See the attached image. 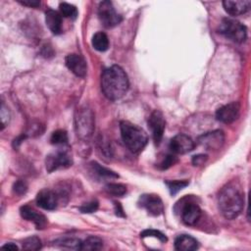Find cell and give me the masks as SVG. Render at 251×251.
Instances as JSON below:
<instances>
[{"label": "cell", "mask_w": 251, "mask_h": 251, "mask_svg": "<svg viewBox=\"0 0 251 251\" xmlns=\"http://www.w3.org/2000/svg\"><path fill=\"white\" fill-rule=\"evenodd\" d=\"M165 183L168 186V189L172 195L176 194L178 191H180L181 189H183L189 184L188 180H185V179L184 180H166Z\"/></svg>", "instance_id": "d4e9b609"}, {"label": "cell", "mask_w": 251, "mask_h": 251, "mask_svg": "<svg viewBox=\"0 0 251 251\" xmlns=\"http://www.w3.org/2000/svg\"><path fill=\"white\" fill-rule=\"evenodd\" d=\"M141 237H155L158 238L161 242H166L167 241V237L166 235L161 232L160 230H156V229H145L140 233Z\"/></svg>", "instance_id": "f1b7e54d"}, {"label": "cell", "mask_w": 251, "mask_h": 251, "mask_svg": "<svg viewBox=\"0 0 251 251\" xmlns=\"http://www.w3.org/2000/svg\"><path fill=\"white\" fill-rule=\"evenodd\" d=\"M198 241L187 234L178 235L175 240V249L178 251H193L198 249Z\"/></svg>", "instance_id": "d6986e66"}, {"label": "cell", "mask_w": 251, "mask_h": 251, "mask_svg": "<svg viewBox=\"0 0 251 251\" xmlns=\"http://www.w3.org/2000/svg\"><path fill=\"white\" fill-rule=\"evenodd\" d=\"M54 243L55 245H58L60 247H65V248L75 249V250H80V246H81V240L75 237L59 238L55 240Z\"/></svg>", "instance_id": "603a6c76"}, {"label": "cell", "mask_w": 251, "mask_h": 251, "mask_svg": "<svg viewBox=\"0 0 251 251\" xmlns=\"http://www.w3.org/2000/svg\"><path fill=\"white\" fill-rule=\"evenodd\" d=\"M65 63L67 68L76 76L84 77L87 72V66L84 59L77 54H69L66 59Z\"/></svg>", "instance_id": "5bb4252c"}, {"label": "cell", "mask_w": 251, "mask_h": 251, "mask_svg": "<svg viewBox=\"0 0 251 251\" xmlns=\"http://www.w3.org/2000/svg\"><path fill=\"white\" fill-rule=\"evenodd\" d=\"M98 17L101 24L105 27H113L119 25L122 21L121 15L115 10L111 1H102L98 6Z\"/></svg>", "instance_id": "8992f818"}, {"label": "cell", "mask_w": 251, "mask_h": 251, "mask_svg": "<svg viewBox=\"0 0 251 251\" xmlns=\"http://www.w3.org/2000/svg\"><path fill=\"white\" fill-rule=\"evenodd\" d=\"M120 128L124 143L131 152L138 153L146 146L148 136L141 127L127 121H122Z\"/></svg>", "instance_id": "3957f363"}, {"label": "cell", "mask_w": 251, "mask_h": 251, "mask_svg": "<svg viewBox=\"0 0 251 251\" xmlns=\"http://www.w3.org/2000/svg\"><path fill=\"white\" fill-rule=\"evenodd\" d=\"M10 121V112L8 107L4 103L1 105V122H2V129L8 125Z\"/></svg>", "instance_id": "d6a6232c"}, {"label": "cell", "mask_w": 251, "mask_h": 251, "mask_svg": "<svg viewBox=\"0 0 251 251\" xmlns=\"http://www.w3.org/2000/svg\"><path fill=\"white\" fill-rule=\"evenodd\" d=\"M105 190L115 196H123L126 193V186L121 183H108L105 186Z\"/></svg>", "instance_id": "4316f807"}, {"label": "cell", "mask_w": 251, "mask_h": 251, "mask_svg": "<svg viewBox=\"0 0 251 251\" xmlns=\"http://www.w3.org/2000/svg\"><path fill=\"white\" fill-rule=\"evenodd\" d=\"M50 141L52 144L55 145H61V144H66L68 142V133L64 129H57L55 130L51 137Z\"/></svg>", "instance_id": "484cf974"}, {"label": "cell", "mask_w": 251, "mask_h": 251, "mask_svg": "<svg viewBox=\"0 0 251 251\" xmlns=\"http://www.w3.org/2000/svg\"><path fill=\"white\" fill-rule=\"evenodd\" d=\"M138 206L145 209L149 215L157 217L163 214L164 204L156 194H143L138 199Z\"/></svg>", "instance_id": "30bf717a"}, {"label": "cell", "mask_w": 251, "mask_h": 251, "mask_svg": "<svg viewBox=\"0 0 251 251\" xmlns=\"http://www.w3.org/2000/svg\"><path fill=\"white\" fill-rule=\"evenodd\" d=\"M240 113V104L238 102H230L220 107L216 112L218 121L224 124H231L237 120Z\"/></svg>", "instance_id": "8fae6325"}, {"label": "cell", "mask_w": 251, "mask_h": 251, "mask_svg": "<svg viewBox=\"0 0 251 251\" xmlns=\"http://www.w3.org/2000/svg\"><path fill=\"white\" fill-rule=\"evenodd\" d=\"M20 214L25 220L32 222L37 228H43L47 224V219L45 218V216L41 213H38L36 210L28 205L21 207Z\"/></svg>", "instance_id": "e0dca14e"}, {"label": "cell", "mask_w": 251, "mask_h": 251, "mask_svg": "<svg viewBox=\"0 0 251 251\" xmlns=\"http://www.w3.org/2000/svg\"><path fill=\"white\" fill-rule=\"evenodd\" d=\"M98 209V202L96 200H92L90 202H87L79 207V211L81 213H93Z\"/></svg>", "instance_id": "4dcf8cb0"}, {"label": "cell", "mask_w": 251, "mask_h": 251, "mask_svg": "<svg viewBox=\"0 0 251 251\" xmlns=\"http://www.w3.org/2000/svg\"><path fill=\"white\" fill-rule=\"evenodd\" d=\"M75 128L76 135L83 140L92 136L94 131V114L87 106L79 107L75 116Z\"/></svg>", "instance_id": "277c9868"}, {"label": "cell", "mask_w": 251, "mask_h": 251, "mask_svg": "<svg viewBox=\"0 0 251 251\" xmlns=\"http://www.w3.org/2000/svg\"><path fill=\"white\" fill-rule=\"evenodd\" d=\"M23 248L25 250H38L41 248V241L36 236L28 237L24 241Z\"/></svg>", "instance_id": "83f0119b"}, {"label": "cell", "mask_w": 251, "mask_h": 251, "mask_svg": "<svg viewBox=\"0 0 251 251\" xmlns=\"http://www.w3.org/2000/svg\"><path fill=\"white\" fill-rule=\"evenodd\" d=\"M90 167H91L92 171L99 177H102V178H118L119 177V176L115 172H113V171H111V170H109L105 167H102L101 165H99L96 162H92L90 164Z\"/></svg>", "instance_id": "7402d4cb"}, {"label": "cell", "mask_w": 251, "mask_h": 251, "mask_svg": "<svg viewBox=\"0 0 251 251\" xmlns=\"http://www.w3.org/2000/svg\"><path fill=\"white\" fill-rule=\"evenodd\" d=\"M180 202L182 203L179 209L181 221L186 226H194L201 217V209L199 205L189 200L188 197L182 199Z\"/></svg>", "instance_id": "ba28073f"}, {"label": "cell", "mask_w": 251, "mask_h": 251, "mask_svg": "<svg viewBox=\"0 0 251 251\" xmlns=\"http://www.w3.org/2000/svg\"><path fill=\"white\" fill-rule=\"evenodd\" d=\"M18 2L21 3L22 5L32 7V8H36V7H38L40 5V1H35V0H25V1L18 0Z\"/></svg>", "instance_id": "e575fe53"}, {"label": "cell", "mask_w": 251, "mask_h": 251, "mask_svg": "<svg viewBox=\"0 0 251 251\" xmlns=\"http://www.w3.org/2000/svg\"><path fill=\"white\" fill-rule=\"evenodd\" d=\"M226 12L231 16H240L250 10V0H226L223 2Z\"/></svg>", "instance_id": "2e32d148"}, {"label": "cell", "mask_w": 251, "mask_h": 251, "mask_svg": "<svg viewBox=\"0 0 251 251\" xmlns=\"http://www.w3.org/2000/svg\"><path fill=\"white\" fill-rule=\"evenodd\" d=\"M218 205L220 212L226 219L237 218L244 206V195L241 189L236 184H226L219 192Z\"/></svg>", "instance_id": "7a4b0ae2"}, {"label": "cell", "mask_w": 251, "mask_h": 251, "mask_svg": "<svg viewBox=\"0 0 251 251\" xmlns=\"http://www.w3.org/2000/svg\"><path fill=\"white\" fill-rule=\"evenodd\" d=\"M207 159H208V156L206 154H198L193 156L192 164L194 166H200V165H203L207 161Z\"/></svg>", "instance_id": "836d02e7"}, {"label": "cell", "mask_w": 251, "mask_h": 251, "mask_svg": "<svg viewBox=\"0 0 251 251\" xmlns=\"http://www.w3.org/2000/svg\"><path fill=\"white\" fill-rule=\"evenodd\" d=\"M194 141L186 134H176L170 141V149L175 154H185L192 151Z\"/></svg>", "instance_id": "4fadbf2b"}, {"label": "cell", "mask_w": 251, "mask_h": 251, "mask_svg": "<svg viewBox=\"0 0 251 251\" xmlns=\"http://www.w3.org/2000/svg\"><path fill=\"white\" fill-rule=\"evenodd\" d=\"M197 141L199 145L207 149H220L225 142V133L220 129L213 130L200 135Z\"/></svg>", "instance_id": "7c38bea8"}, {"label": "cell", "mask_w": 251, "mask_h": 251, "mask_svg": "<svg viewBox=\"0 0 251 251\" xmlns=\"http://www.w3.org/2000/svg\"><path fill=\"white\" fill-rule=\"evenodd\" d=\"M103 247V241L96 236H89L85 240L81 241L80 250L84 251H92V250H100Z\"/></svg>", "instance_id": "44dd1931"}, {"label": "cell", "mask_w": 251, "mask_h": 251, "mask_svg": "<svg viewBox=\"0 0 251 251\" xmlns=\"http://www.w3.org/2000/svg\"><path fill=\"white\" fill-rule=\"evenodd\" d=\"M59 8H60V14L62 16H64L65 18H71V19L75 20L77 16V9L75 8V6H74L70 3L63 2L60 4Z\"/></svg>", "instance_id": "cb8c5ba5"}, {"label": "cell", "mask_w": 251, "mask_h": 251, "mask_svg": "<svg viewBox=\"0 0 251 251\" xmlns=\"http://www.w3.org/2000/svg\"><path fill=\"white\" fill-rule=\"evenodd\" d=\"M59 202L58 194L50 189H42L37 193L36 204L44 210L56 209Z\"/></svg>", "instance_id": "9a60e30c"}, {"label": "cell", "mask_w": 251, "mask_h": 251, "mask_svg": "<svg viewBox=\"0 0 251 251\" xmlns=\"http://www.w3.org/2000/svg\"><path fill=\"white\" fill-rule=\"evenodd\" d=\"M176 162H177V158H176L175 155L168 154V155H166V156L162 159V161L160 162L159 168H160L161 170H166V169H169L170 167L174 166Z\"/></svg>", "instance_id": "f546056e"}, {"label": "cell", "mask_w": 251, "mask_h": 251, "mask_svg": "<svg viewBox=\"0 0 251 251\" xmlns=\"http://www.w3.org/2000/svg\"><path fill=\"white\" fill-rule=\"evenodd\" d=\"M219 32L226 38L236 43L244 42L247 37L246 26L237 20L230 18H225L222 20L219 25Z\"/></svg>", "instance_id": "5b68a950"}, {"label": "cell", "mask_w": 251, "mask_h": 251, "mask_svg": "<svg viewBox=\"0 0 251 251\" xmlns=\"http://www.w3.org/2000/svg\"><path fill=\"white\" fill-rule=\"evenodd\" d=\"M72 164V157L66 150H57L47 155L45 159V166L48 173H52L58 169L69 168Z\"/></svg>", "instance_id": "52a82bcc"}, {"label": "cell", "mask_w": 251, "mask_h": 251, "mask_svg": "<svg viewBox=\"0 0 251 251\" xmlns=\"http://www.w3.org/2000/svg\"><path fill=\"white\" fill-rule=\"evenodd\" d=\"M92 46L97 51H100V52L106 51L109 47V39L106 33L102 31L96 32L92 37Z\"/></svg>", "instance_id": "ffe728a7"}, {"label": "cell", "mask_w": 251, "mask_h": 251, "mask_svg": "<svg viewBox=\"0 0 251 251\" xmlns=\"http://www.w3.org/2000/svg\"><path fill=\"white\" fill-rule=\"evenodd\" d=\"M148 127L151 130L154 142L157 145H159L163 138L165 127H166L165 118L160 111L155 110L151 113L148 119Z\"/></svg>", "instance_id": "9c48e42d"}, {"label": "cell", "mask_w": 251, "mask_h": 251, "mask_svg": "<svg viewBox=\"0 0 251 251\" xmlns=\"http://www.w3.org/2000/svg\"><path fill=\"white\" fill-rule=\"evenodd\" d=\"M45 23L52 33L60 34L62 32V15L59 12L48 9L45 12Z\"/></svg>", "instance_id": "ac0fdd59"}, {"label": "cell", "mask_w": 251, "mask_h": 251, "mask_svg": "<svg viewBox=\"0 0 251 251\" xmlns=\"http://www.w3.org/2000/svg\"><path fill=\"white\" fill-rule=\"evenodd\" d=\"M2 249H8V250H18V246L15 245L14 243H6L5 245L2 246Z\"/></svg>", "instance_id": "8d00e7d4"}, {"label": "cell", "mask_w": 251, "mask_h": 251, "mask_svg": "<svg viewBox=\"0 0 251 251\" xmlns=\"http://www.w3.org/2000/svg\"><path fill=\"white\" fill-rule=\"evenodd\" d=\"M13 190L15 193L19 194V195H22V194H25L27 190V184L25 180L23 179H19L17 180L14 185H13Z\"/></svg>", "instance_id": "1f68e13d"}, {"label": "cell", "mask_w": 251, "mask_h": 251, "mask_svg": "<svg viewBox=\"0 0 251 251\" xmlns=\"http://www.w3.org/2000/svg\"><path fill=\"white\" fill-rule=\"evenodd\" d=\"M115 212H116V215L119 217H126L123 207L119 202H115Z\"/></svg>", "instance_id": "d590c367"}, {"label": "cell", "mask_w": 251, "mask_h": 251, "mask_svg": "<svg viewBox=\"0 0 251 251\" xmlns=\"http://www.w3.org/2000/svg\"><path fill=\"white\" fill-rule=\"evenodd\" d=\"M25 135H22V136H20L19 138L15 139V140H14V147H15V148H16V147H18V146L20 145V143L25 139Z\"/></svg>", "instance_id": "74e56055"}, {"label": "cell", "mask_w": 251, "mask_h": 251, "mask_svg": "<svg viewBox=\"0 0 251 251\" xmlns=\"http://www.w3.org/2000/svg\"><path fill=\"white\" fill-rule=\"evenodd\" d=\"M128 85L127 75L120 66H111L101 75V89L110 100L122 98L126 93Z\"/></svg>", "instance_id": "6da1fadb"}]
</instances>
